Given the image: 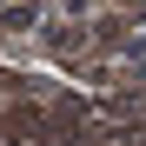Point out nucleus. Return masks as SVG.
<instances>
[{
  "instance_id": "nucleus-1",
  "label": "nucleus",
  "mask_w": 146,
  "mask_h": 146,
  "mask_svg": "<svg viewBox=\"0 0 146 146\" xmlns=\"http://www.w3.org/2000/svg\"><path fill=\"white\" fill-rule=\"evenodd\" d=\"M0 7H7V0H0Z\"/></svg>"
}]
</instances>
